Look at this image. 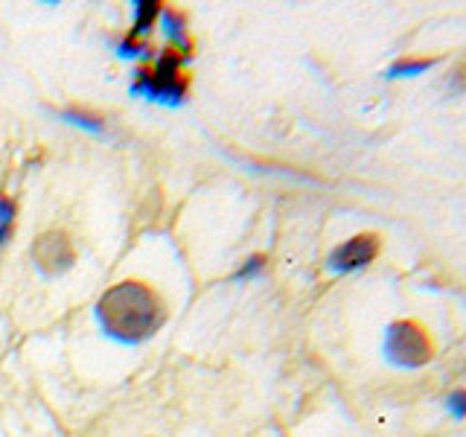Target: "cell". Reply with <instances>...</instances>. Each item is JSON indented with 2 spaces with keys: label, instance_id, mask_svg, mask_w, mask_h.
I'll return each mask as SVG.
<instances>
[{
  "label": "cell",
  "instance_id": "cell-10",
  "mask_svg": "<svg viewBox=\"0 0 466 437\" xmlns=\"http://www.w3.org/2000/svg\"><path fill=\"white\" fill-rule=\"evenodd\" d=\"M449 91L451 94H463L466 91V58L463 62L451 70V76H449Z\"/></svg>",
  "mask_w": 466,
  "mask_h": 437
},
{
  "label": "cell",
  "instance_id": "cell-6",
  "mask_svg": "<svg viewBox=\"0 0 466 437\" xmlns=\"http://www.w3.org/2000/svg\"><path fill=\"white\" fill-rule=\"evenodd\" d=\"M441 62V56H402L388 67V76H417Z\"/></svg>",
  "mask_w": 466,
  "mask_h": 437
},
{
  "label": "cell",
  "instance_id": "cell-1",
  "mask_svg": "<svg viewBox=\"0 0 466 437\" xmlns=\"http://www.w3.org/2000/svg\"><path fill=\"white\" fill-rule=\"evenodd\" d=\"M96 315L114 339L135 344V341H146L149 335L160 330L167 310L164 300L155 295V289L137 280H123L99 298Z\"/></svg>",
  "mask_w": 466,
  "mask_h": 437
},
{
  "label": "cell",
  "instance_id": "cell-3",
  "mask_svg": "<svg viewBox=\"0 0 466 437\" xmlns=\"http://www.w3.org/2000/svg\"><path fill=\"white\" fill-rule=\"evenodd\" d=\"M187 87V76L181 70V56L178 50H167L164 56L157 58L155 67H140L137 70V85L135 91H146L149 97H157V99H181Z\"/></svg>",
  "mask_w": 466,
  "mask_h": 437
},
{
  "label": "cell",
  "instance_id": "cell-4",
  "mask_svg": "<svg viewBox=\"0 0 466 437\" xmlns=\"http://www.w3.org/2000/svg\"><path fill=\"white\" fill-rule=\"evenodd\" d=\"M379 251H382V237L373 230H364L335 248L329 254V266L335 271H359L364 266H370L379 257Z\"/></svg>",
  "mask_w": 466,
  "mask_h": 437
},
{
  "label": "cell",
  "instance_id": "cell-2",
  "mask_svg": "<svg viewBox=\"0 0 466 437\" xmlns=\"http://www.w3.org/2000/svg\"><path fill=\"white\" fill-rule=\"evenodd\" d=\"M385 353L388 359L405 371L426 368L437 356V341L429 327L417 318H400L388 327L385 335Z\"/></svg>",
  "mask_w": 466,
  "mask_h": 437
},
{
  "label": "cell",
  "instance_id": "cell-12",
  "mask_svg": "<svg viewBox=\"0 0 466 437\" xmlns=\"http://www.w3.org/2000/svg\"><path fill=\"white\" fill-rule=\"evenodd\" d=\"M262 266H266V257H251V262H248V266H245L237 277H251V274H257Z\"/></svg>",
  "mask_w": 466,
  "mask_h": 437
},
{
  "label": "cell",
  "instance_id": "cell-9",
  "mask_svg": "<svg viewBox=\"0 0 466 437\" xmlns=\"http://www.w3.org/2000/svg\"><path fill=\"white\" fill-rule=\"evenodd\" d=\"M446 408H449L455 420H466V388L451 391L449 397H446Z\"/></svg>",
  "mask_w": 466,
  "mask_h": 437
},
{
  "label": "cell",
  "instance_id": "cell-11",
  "mask_svg": "<svg viewBox=\"0 0 466 437\" xmlns=\"http://www.w3.org/2000/svg\"><path fill=\"white\" fill-rule=\"evenodd\" d=\"M67 123H76V126H85V128H91V131H99L102 126H99V120H94V117H87V114H82V111H65L62 114Z\"/></svg>",
  "mask_w": 466,
  "mask_h": 437
},
{
  "label": "cell",
  "instance_id": "cell-7",
  "mask_svg": "<svg viewBox=\"0 0 466 437\" xmlns=\"http://www.w3.org/2000/svg\"><path fill=\"white\" fill-rule=\"evenodd\" d=\"M160 6L157 4H149V0H140L137 4V18H135V29H131V36H140L146 29L155 26V18H157Z\"/></svg>",
  "mask_w": 466,
  "mask_h": 437
},
{
  "label": "cell",
  "instance_id": "cell-8",
  "mask_svg": "<svg viewBox=\"0 0 466 437\" xmlns=\"http://www.w3.org/2000/svg\"><path fill=\"white\" fill-rule=\"evenodd\" d=\"M12 222H15V201L0 198V245H4L12 233Z\"/></svg>",
  "mask_w": 466,
  "mask_h": 437
},
{
  "label": "cell",
  "instance_id": "cell-5",
  "mask_svg": "<svg viewBox=\"0 0 466 437\" xmlns=\"http://www.w3.org/2000/svg\"><path fill=\"white\" fill-rule=\"evenodd\" d=\"M33 257H35V266L44 274H62L73 266V259H76V248H73L65 230H47L35 239Z\"/></svg>",
  "mask_w": 466,
  "mask_h": 437
}]
</instances>
